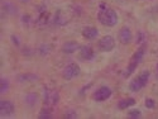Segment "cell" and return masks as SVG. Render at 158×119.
Wrapping results in <instances>:
<instances>
[{"mask_svg":"<svg viewBox=\"0 0 158 119\" xmlns=\"http://www.w3.org/2000/svg\"><path fill=\"white\" fill-rule=\"evenodd\" d=\"M98 19L102 25H106V27H114V25H116L118 20H119L116 11L108 8L105 4H100V11L98 14Z\"/></svg>","mask_w":158,"mask_h":119,"instance_id":"6da1fadb","label":"cell"},{"mask_svg":"<svg viewBox=\"0 0 158 119\" xmlns=\"http://www.w3.org/2000/svg\"><path fill=\"white\" fill-rule=\"evenodd\" d=\"M144 53H146V47L142 46V47L135 52V53L133 55V57H131L130 63L128 65V67H127V70H125V72H124V76H125V77L130 76L131 74L134 72V70L137 69V66L142 62V60H143V57H144Z\"/></svg>","mask_w":158,"mask_h":119,"instance_id":"7a4b0ae2","label":"cell"},{"mask_svg":"<svg viewBox=\"0 0 158 119\" xmlns=\"http://www.w3.org/2000/svg\"><path fill=\"white\" fill-rule=\"evenodd\" d=\"M148 80H149V71L146 70V71L140 72L137 77H134L133 80L130 81V84H129V89H130V91H134V92L139 91L140 89H143L144 86L147 85Z\"/></svg>","mask_w":158,"mask_h":119,"instance_id":"3957f363","label":"cell"},{"mask_svg":"<svg viewBox=\"0 0 158 119\" xmlns=\"http://www.w3.org/2000/svg\"><path fill=\"white\" fill-rule=\"evenodd\" d=\"M80 74H81V70H80V66L77 63H69L62 71V76L66 79V80H72V79L77 77Z\"/></svg>","mask_w":158,"mask_h":119,"instance_id":"277c9868","label":"cell"},{"mask_svg":"<svg viewBox=\"0 0 158 119\" xmlns=\"http://www.w3.org/2000/svg\"><path fill=\"white\" fill-rule=\"evenodd\" d=\"M43 100H44L46 107H53V105H56L58 103L60 95H58V92L56 90H48V89H46Z\"/></svg>","mask_w":158,"mask_h":119,"instance_id":"5b68a950","label":"cell"},{"mask_svg":"<svg viewBox=\"0 0 158 119\" xmlns=\"http://www.w3.org/2000/svg\"><path fill=\"white\" fill-rule=\"evenodd\" d=\"M111 89L108 87V86H101L99 87L94 94H93V98L95 101H105L106 99H109L111 96Z\"/></svg>","mask_w":158,"mask_h":119,"instance_id":"8992f818","label":"cell"},{"mask_svg":"<svg viewBox=\"0 0 158 119\" xmlns=\"http://www.w3.org/2000/svg\"><path fill=\"white\" fill-rule=\"evenodd\" d=\"M115 47V41L111 36H104L99 41V48L104 52H110Z\"/></svg>","mask_w":158,"mask_h":119,"instance_id":"52a82bcc","label":"cell"},{"mask_svg":"<svg viewBox=\"0 0 158 119\" xmlns=\"http://www.w3.org/2000/svg\"><path fill=\"white\" fill-rule=\"evenodd\" d=\"M14 112H15V107L11 101H9V100H2L0 101V114L2 115L8 117V115L14 114Z\"/></svg>","mask_w":158,"mask_h":119,"instance_id":"ba28073f","label":"cell"},{"mask_svg":"<svg viewBox=\"0 0 158 119\" xmlns=\"http://www.w3.org/2000/svg\"><path fill=\"white\" fill-rule=\"evenodd\" d=\"M119 41L123 43V45H129L131 42V38H133V34H131V31L128 28V27H123L120 31H119Z\"/></svg>","mask_w":158,"mask_h":119,"instance_id":"9c48e42d","label":"cell"},{"mask_svg":"<svg viewBox=\"0 0 158 119\" xmlns=\"http://www.w3.org/2000/svg\"><path fill=\"white\" fill-rule=\"evenodd\" d=\"M95 57L94 49L91 48V46H82L80 47V58L86 60V61H91Z\"/></svg>","mask_w":158,"mask_h":119,"instance_id":"30bf717a","label":"cell"},{"mask_svg":"<svg viewBox=\"0 0 158 119\" xmlns=\"http://www.w3.org/2000/svg\"><path fill=\"white\" fill-rule=\"evenodd\" d=\"M78 48H80V45H78L77 42H75V41H69V42L63 43V46H62V52H63V53L71 55V53H73V52H76Z\"/></svg>","mask_w":158,"mask_h":119,"instance_id":"8fae6325","label":"cell"},{"mask_svg":"<svg viewBox=\"0 0 158 119\" xmlns=\"http://www.w3.org/2000/svg\"><path fill=\"white\" fill-rule=\"evenodd\" d=\"M98 34H99V31L95 27H85L82 29V36L86 39H94L98 37Z\"/></svg>","mask_w":158,"mask_h":119,"instance_id":"7c38bea8","label":"cell"},{"mask_svg":"<svg viewBox=\"0 0 158 119\" xmlns=\"http://www.w3.org/2000/svg\"><path fill=\"white\" fill-rule=\"evenodd\" d=\"M24 101H25V104H27L28 107H34V105L37 104V101H38V95L35 94V92L27 94L25 98H24Z\"/></svg>","mask_w":158,"mask_h":119,"instance_id":"4fadbf2b","label":"cell"},{"mask_svg":"<svg viewBox=\"0 0 158 119\" xmlns=\"http://www.w3.org/2000/svg\"><path fill=\"white\" fill-rule=\"evenodd\" d=\"M3 11L8 13V14L14 15V14H17V6L13 3H10V2H4L3 3Z\"/></svg>","mask_w":158,"mask_h":119,"instance_id":"5bb4252c","label":"cell"},{"mask_svg":"<svg viewBox=\"0 0 158 119\" xmlns=\"http://www.w3.org/2000/svg\"><path fill=\"white\" fill-rule=\"evenodd\" d=\"M134 104H135V100L133 98H128V99H123V100H120L119 103H118V108L119 109H127L129 107H133Z\"/></svg>","mask_w":158,"mask_h":119,"instance_id":"9a60e30c","label":"cell"},{"mask_svg":"<svg viewBox=\"0 0 158 119\" xmlns=\"http://www.w3.org/2000/svg\"><path fill=\"white\" fill-rule=\"evenodd\" d=\"M17 80L19 83H27V81H34V80H38V76L37 75H33V74H24V75H19L17 77Z\"/></svg>","mask_w":158,"mask_h":119,"instance_id":"2e32d148","label":"cell"},{"mask_svg":"<svg viewBox=\"0 0 158 119\" xmlns=\"http://www.w3.org/2000/svg\"><path fill=\"white\" fill-rule=\"evenodd\" d=\"M53 23L57 24V25H63V24L67 23V20H66V18L63 17V14H62L61 10H57V13L55 14V17H53Z\"/></svg>","mask_w":158,"mask_h":119,"instance_id":"e0dca14e","label":"cell"},{"mask_svg":"<svg viewBox=\"0 0 158 119\" xmlns=\"http://www.w3.org/2000/svg\"><path fill=\"white\" fill-rule=\"evenodd\" d=\"M38 118H39V119H49V118H52V110H51V107L44 108L41 113L38 114Z\"/></svg>","mask_w":158,"mask_h":119,"instance_id":"ac0fdd59","label":"cell"},{"mask_svg":"<svg viewBox=\"0 0 158 119\" xmlns=\"http://www.w3.org/2000/svg\"><path fill=\"white\" fill-rule=\"evenodd\" d=\"M0 84H2V89H0V92H2V94H5V92L8 91V89H9V83H8V80H6V79H2V80H0Z\"/></svg>","mask_w":158,"mask_h":119,"instance_id":"d6986e66","label":"cell"},{"mask_svg":"<svg viewBox=\"0 0 158 119\" xmlns=\"http://www.w3.org/2000/svg\"><path fill=\"white\" fill-rule=\"evenodd\" d=\"M49 51H51V47L48 45H42L41 47L38 48L39 55H47V53H49Z\"/></svg>","mask_w":158,"mask_h":119,"instance_id":"ffe728a7","label":"cell"},{"mask_svg":"<svg viewBox=\"0 0 158 119\" xmlns=\"http://www.w3.org/2000/svg\"><path fill=\"white\" fill-rule=\"evenodd\" d=\"M140 115H142V113L138 109H133V110H130L128 113V117L129 118H140Z\"/></svg>","mask_w":158,"mask_h":119,"instance_id":"44dd1931","label":"cell"},{"mask_svg":"<svg viewBox=\"0 0 158 119\" xmlns=\"http://www.w3.org/2000/svg\"><path fill=\"white\" fill-rule=\"evenodd\" d=\"M146 107H147L148 109H153V108L156 107V101H154L153 99H149V98H148V99L146 100Z\"/></svg>","mask_w":158,"mask_h":119,"instance_id":"7402d4cb","label":"cell"},{"mask_svg":"<svg viewBox=\"0 0 158 119\" xmlns=\"http://www.w3.org/2000/svg\"><path fill=\"white\" fill-rule=\"evenodd\" d=\"M66 118H69V119H75V118H77V114H76L73 110H69L67 113H66Z\"/></svg>","mask_w":158,"mask_h":119,"instance_id":"603a6c76","label":"cell"},{"mask_svg":"<svg viewBox=\"0 0 158 119\" xmlns=\"http://www.w3.org/2000/svg\"><path fill=\"white\" fill-rule=\"evenodd\" d=\"M144 41V34L142 32L138 33V38H137V43H142Z\"/></svg>","mask_w":158,"mask_h":119,"instance_id":"cb8c5ba5","label":"cell"},{"mask_svg":"<svg viewBox=\"0 0 158 119\" xmlns=\"http://www.w3.org/2000/svg\"><path fill=\"white\" fill-rule=\"evenodd\" d=\"M11 39H13V42H14L17 46H19L20 45V42H19V39H18V37H15V36H11Z\"/></svg>","mask_w":158,"mask_h":119,"instance_id":"d4e9b609","label":"cell"},{"mask_svg":"<svg viewBox=\"0 0 158 119\" xmlns=\"http://www.w3.org/2000/svg\"><path fill=\"white\" fill-rule=\"evenodd\" d=\"M29 20H31V17H28V15H24V17H23V22H24L25 24H28Z\"/></svg>","mask_w":158,"mask_h":119,"instance_id":"484cf974","label":"cell"},{"mask_svg":"<svg viewBox=\"0 0 158 119\" xmlns=\"http://www.w3.org/2000/svg\"><path fill=\"white\" fill-rule=\"evenodd\" d=\"M20 2H22V3H28L29 0H20Z\"/></svg>","mask_w":158,"mask_h":119,"instance_id":"4316f807","label":"cell"},{"mask_svg":"<svg viewBox=\"0 0 158 119\" xmlns=\"http://www.w3.org/2000/svg\"><path fill=\"white\" fill-rule=\"evenodd\" d=\"M157 72H158V63H157Z\"/></svg>","mask_w":158,"mask_h":119,"instance_id":"83f0119b","label":"cell"}]
</instances>
